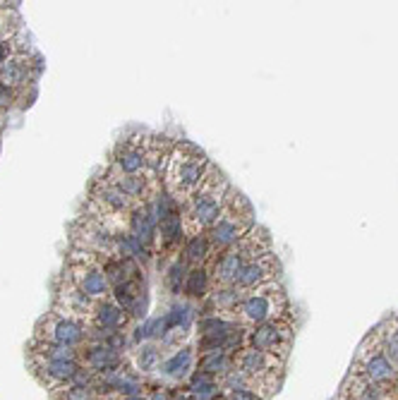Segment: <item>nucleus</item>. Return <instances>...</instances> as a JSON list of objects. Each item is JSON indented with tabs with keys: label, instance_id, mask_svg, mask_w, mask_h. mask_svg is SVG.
Wrapping results in <instances>:
<instances>
[{
	"label": "nucleus",
	"instance_id": "obj_32",
	"mask_svg": "<svg viewBox=\"0 0 398 400\" xmlns=\"http://www.w3.org/2000/svg\"><path fill=\"white\" fill-rule=\"evenodd\" d=\"M149 400H173V393L163 391V388H154V393L149 395Z\"/></svg>",
	"mask_w": 398,
	"mask_h": 400
},
{
	"label": "nucleus",
	"instance_id": "obj_24",
	"mask_svg": "<svg viewBox=\"0 0 398 400\" xmlns=\"http://www.w3.org/2000/svg\"><path fill=\"white\" fill-rule=\"evenodd\" d=\"M188 271H190V266L185 264V261L180 259H173L171 261V266L166 268V278H163V283H166V290L171 292L173 297H178V295H182V288H185V278H188Z\"/></svg>",
	"mask_w": 398,
	"mask_h": 400
},
{
	"label": "nucleus",
	"instance_id": "obj_31",
	"mask_svg": "<svg viewBox=\"0 0 398 400\" xmlns=\"http://www.w3.org/2000/svg\"><path fill=\"white\" fill-rule=\"evenodd\" d=\"M12 53H15V51H12V41L5 39V36H0V65L5 63Z\"/></svg>",
	"mask_w": 398,
	"mask_h": 400
},
{
	"label": "nucleus",
	"instance_id": "obj_6",
	"mask_svg": "<svg viewBox=\"0 0 398 400\" xmlns=\"http://www.w3.org/2000/svg\"><path fill=\"white\" fill-rule=\"evenodd\" d=\"M72 244L75 249H84L99 257H113L115 254V233L106 226V220L94 216H82L72 230Z\"/></svg>",
	"mask_w": 398,
	"mask_h": 400
},
{
	"label": "nucleus",
	"instance_id": "obj_22",
	"mask_svg": "<svg viewBox=\"0 0 398 400\" xmlns=\"http://www.w3.org/2000/svg\"><path fill=\"white\" fill-rule=\"evenodd\" d=\"M343 395L348 400H384V388L369 384L365 377H360L358 371H355L353 374V388L350 386H343Z\"/></svg>",
	"mask_w": 398,
	"mask_h": 400
},
{
	"label": "nucleus",
	"instance_id": "obj_30",
	"mask_svg": "<svg viewBox=\"0 0 398 400\" xmlns=\"http://www.w3.org/2000/svg\"><path fill=\"white\" fill-rule=\"evenodd\" d=\"M15 98H17V91H12V89H8V87H3V84H0V110L10 108Z\"/></svg>",
	"mask_w": 398,
	"mask_h": 400
},
{
	"label": "nucleus",
	"instance_id": "obj_29",
	"mask_svg": "<svg viewBox=\"0 0 398 400\" xmlns=\"http://www.w3.org/2000/svg\"><path fill=\"white\" fill-rule=\"evenodd\" d=\"M221 400H262L257 391H223Z\"/></svg>",
	"mask_w": 398,
	"mask_h": 400
},
{
	"label": "nucleus",
	"instance_id": "obj_17",
	"mask_svg": "<svg viewBox=\"0 0 398 400\" xmlns=\"http://www.w3.org/2000/svg\"><path fill=\"white\" fill-rule=\"evenodd\" d=\"M180 259L185 261L190 268L197 266H206L211 259V244L206 233L204 235H192L182 242V249H180Z\"/></svg>",
	"mask_w": 398,
	"mask_h": 400
},
{
	"label": "nucleus",
	"instance_id": "obj_28",
	"mask_svg": "<svg viewBox=\"0 0 398 400\" xmlns=\"http://www.w3.org/2000/svg\"><path fill=\"white\" fill-rule=\"evenodd\" d=\"M94 388L91 386H72L70 388H65L63 395H60V400H94Z\"/></svg>",
	"mask_w": 398,
	"mask_h": 400
},
{
	"label": "nucleus",
	"instance_id": "obj_4",
	"mask_svg": "<svg viewBox=\"0 0 398 400\" xmlns=\"http://www.w3.org/2000/svg\"><path fill=\"white\" fill-rule=\"evenodd\" d=\"M254 226L257 223H254V216H252L250 202L242 196V192L230 187L226 194V204H223V211H221L219 220L206 230V237H209V244H211V257H219L226 249H230Z\"/></svg>",
	"mask_w": 398,
	"mask_h": 400
},
{
	"label": "nucleus",
	"instance_id": "obj_11",
	"mask_svg": "<svg viewBox=\"0 0 398 400\" xmlns=\"http://www.w3.org/2000/svg\"><path fill=\"white\" fill-rule=\"evenodd\" d=\"M94 305L91 299L86 297L84 292L79 290L77 285L72 281H67L63 276V281H60V288L55 292V314H60V316H70V319H77L82 321V316H91L94 312Z\"/></svg>",
	"mask_w": 398,
	"mask_h": 400
},
{
	"label": "nucleus",
	"instance_id": "obj_33",
	"mask_svg": "<svg viewBox=\"0 0 398 400\" xmlns=\"http://www.w3.org/2000/svg\"><path fill=\"white\" fill-rule=\"evenodd\" d=\"M123 400H149V395H142V393H134V395H125Z\"/></svg>",
	"mask_w": 398,
	"mask_h": 400
},
{
	"label": "nucleus",
	"instance_id": "obj_12",
	"mask_svg": "<svg viewBox=\"0 0 398 400\" xmlns=\"http://www.w3.org/2000/svg\"><path fill=\"white\" fill-rule=\"evenodd\" d=\"M283 360L273 357L269 353H262L257 347H250L245 345L242 350L235 353V367H240L245 374H250L252 379H257L259 384L266 381V377L276 374V369H281Z\"/></svg>",
	"mask_w": 398,
	"mask_h": 400
},
{
	"label": "nucleus",
	"instance_id": "obj_14",
	"mask_svg": "<svg viewBox=\"0 0 398 400\" xmlns=\"http://www.w3.org/2000/svg\"><path fill=\"white\" fill-rule=\"evenodd\" d=\"M27 82H32V63L27 53H12L0 65V84L12 91H19L27 87Z\"/></svg>",
	"mask_w": 398,
	"mask_h": 400
},
{
	"label": "nucleus",
	"instance_id": "obj_1",
	"mask_svg": "<svg viewBox=\"0 0 398 400\" xmlns=\"http://www.w3.org/2000/svg\"><path fill=\"white\" fill-rule=\"evenodd\" d=\"M209 168H211L209 156L197 144L185 139L175 141L171 158H168V165L163 170V178H161L163 189L182 206L192 196V192H197L199 185L206 180Z\"/></svg>",
	"mask_w": 398,
	"mask_h": 400
},
{
	"label": "nucleus",
	"instance_id": "obj_21",
	"mask_svg": "<svg viewBox=\"0 0 398 400\" xmlns=\"http://www.w3.org/2000/svg\"><path fill=\"white\" fill-rule=\"evenodd\" d=\"M39 369L43 371V377L55 381V384H72V379L77 377V371L82 369V362L79 360H67V362L41 360Z\"/></svg>",
	"mask_w": 398,
	"mask_h": 400
},
{
	"label": "nucleus",
	"instance_id": "obj_20",
	"mask_svg": "<svg viewBox=\"0 0 398 400\" xmlns=\"http://www.w3.org/2000/svg\"><path fill=\"white\" fill-rule=\"evenodd\" d=\"M235 367V355H230L228 350H211V353H202L197 360V369H202L211 377L221 379L228 369Z\"/></svg>",
	"mask_w": 398,
	"mask_h": 400
},
{
	"label": "nucleus",
	"instance_id": "obj_7",
	"mask_svg": "<svg viewBox=\"0 0 398 400\" xmlns=\"http://www.w3.org/2000/svg\"><path fill=\"white\" fill-rule=\"evenodd\" d=\"M290 340H293V326H290V321L286 316L259 323V326L247 331V345L257 347L262 353L273 355V357L278 355V360H286Z\"/></svg>",
	"mask_w": 398,
	"mask_h": 400
},
{
	"label": "nucleus",
	"instance_id": "obj_8",
	"mask_svg": "<svg viewBox=\"0 0 398 400\" xmlns=\"http://www.w3.org/2000/svg\"><path fill=\"white\" fill-rule=\"evenodd\" d=\"M36 340L77 347L79 343L86 340V326L82 321H77V319L60 316V314L53 312V314H48L46 319H41L39 331H36Z\"/></svg>",
	"mask_w": 398,
	"mask_h": 400
},
{
	"label": "nucleus",
	"instance_id": "obj_26",
	"mask_svg": "<svg viewBox=\"0 0 398 400\" xmlns=\"http://www.w3.org/2000/svg\"><path fill=\"white\" fill-rule=\"evenodd\" d=\"M158 367H161V350H158V345H154V343L139 345V350H137V369L147 374V371H156Z\"/></svg>",
	"mask_w": 398,
	"mask_h": 400
},
{
	"label": "nucleus",
	"instance_id": "obj_2",
	"mask_svg": "<svg viewBox=\"0 0 398 400\" xmlns=\"http://www.w3.org/2000/svg\"><path fill=\"white\" fill-rule=\"evenodd\" d=\"M230 185H228L226 175L219 170V165L211 163L206 180L199 185L197 192H192L185 204L180 206L182 211V223H185V235H204L216 220H219L223 204H226V194Z\"/></svg>",
	"mask_w": 398,
	"mask_h": 400
},
{
	"label": "nucleus",
	"instance_id": "obj_25",
	"mask_svg": "<svg viewBox=\"0 0 398 400\" xmlns=\"http://www.w3.org/2000/svg\"><path fill=\"white\" fill-rule=\"evenodd\" d=\"M377 338H379V347H382V353L386 355V360H389L393 367H398V316L391 319L389 329L379 331Z\"/></svg>",
	"mask_w": 398,
	"mask_h": 400
},
{
	"label": "nucleus",
	"instance_id": "obj_13",
	"mask_svg": "<svg viewBox=\"0 0 398 400\" xmlns=\"http://www.w3.org/2000/svg\"><path fill=\"white\" fill-rule=\"evenodd\" d=\"M358 374L365 377L369 384L382 386V388H386L389 384H396V377H398L396 367L386 360V355L382 353V347H377L372 355H367Z\"/></svg>",
	"mask_w": 398,
	"mask_h": 400
},
{
	"label": "nucleus",
	"instance_id": "obj_19",
	"mask_svg": "<svg viewBox=\"0 0 398 400\" xmlns=\"http://www.w3.org/2000/svg\"><path fill=\"white\" fill-rule=\"evenodd\" d=\"M211 292V271L209 266H197L188 271V278H185V288H182V295L190 299V302H202L206 295Z\"/></svg>",
	"mask_w": 398,
	"mask_h": 400
},
{
	"label": "nucleus",
	"instance_id": "obj_27",
	"mask_svg": "<svg viewBox=\"0 0 398 400\" xmlns=\"http://www.w3.org/2000/svg\"><path fill=\"white\" fill-rule=\"evenodd\" d=\"M219 384V379L211 377V374H206V371H202V369H195L192 374L188 377V386H185V393H190V395H197V393L206 391L209 386Z\"/></svg>",
	"mask_w": 398,
	"mask_h": 400
},
{
	"label": "nucleus",
	"instance_id": "obj_23",
	"mask_svg": "<svg viewBox=\"0 0 398 400\" xmlns=\"http://www.w3.org/2000/svg\"><path fill=\"white\" fill-rule=\"evenodd\" d=\"M34 353L39 355L41 360H48V362L79 360L77 347L60 345V343H46V340H36V343H34Z\"/></svg>",
	"mask_w": 398,
	"mask_h": 400
},
{
	"label": "nucleus",
	"instance_id": "obj_15",
	"mask_svg": "<svg viewBox=\"0 0 398 400\" xmlns=\"http://www.w3.org/2000/svg\"><path fill=\"white\" fill-rule=\"evenodd\" d=\"M91 319H94V326L99 331H123L130 321V314L123 312L110 297H106L94 305Z\"/></svg>",
	"mask_w": 398,
	"mask_h": 400
},
{
	"label": "nucleus",
	"instance_id": "obj_10",
	"mask_svg": "<svg viewBox=\"0 0 398 400\" xmlns=\"http://www.w3.org/2000/svg\"><path fill=\"white\" fill-rule=\"evenodd\" d=\"M147 137L142 139H120L110 156V168L120 175L147 173Z\"/></svg>",
	"mask_w": 398,
	"mask_h": 400
},
{
	"label": "nucleus",
	"instance_id": "obj_16",
	"mask_svg": "<svg viewBox=\"0 0 398 400\" xmlns=\"http://www.w3.org/2000/svg\"><path fill=\"white\" fill-rule=\"evenodd\" d=\"M82 360L89 367V371H96V374H103V371H110L123 364V355L108 347L106 343H94V345L86 347V353H82Z\"/></svg>",
	"mask_w": 398,
	"mask_h": 400
},
{
	"label": "nucleus",
	"instance_id": "obj_18",
	"mask_svg": "<svg viewBox=\"0 0 398 400\" xmlns=\"http://www.w3.org/2000/svg\"><path fill=\"white\" fill-rule=\"evenodd\" d=\"M192 362H195V347L192 345H180L168 360L161 362V374L171 379H185L192 371Z\"/></svg>",
	"mask_w": 398,
	"mask_h": 400
},
{
	"label": "nucleus",
	"instance_id": "obj_5",
	"mask_svg": "<svg viewBox=\"0 0 398 400\" xmlns=\"http://www.w3.org/2000/svg\"><path fill=\"white\" fill-rule=\"evenodd\" d=\"M288 312V297L278 281L266 283L257 290L245 292L240 305L235 309V319L242 329H254L259 323L273 321V319H283Z\"/></svg>",
	"mask_w": 398,
	"mask_h": 400
},
{
	"label": "nucleus",
	"instance_id": "obj_3",
	"mask_svg": "<svg viewBox=\"0 0 398 400\" xmlns=\"http://www.w3.org/2000/svg\"><path fill=\"white\" fill-rule=\"evenodd\" d=\"M266 252H271V240H269L264 228L254 226L240 242H235L230 249L209 259L206 266L211 271V288H233V283L240 276L242 266L247 261L266 254Z\"/></svg>",
	"mask_w": 398,
	"mask_h": 400
},
{
	"label": "nucleus",
	"instance_id": "obj_9",
	"mask_svg": "<svg viewBox=\"0 0 398 400\" xmlns=\"http://www.w3.org/2000/svg\"><path fill=\"white\" fill-rule=\"evenodd\" d=\"M278 271H281V266H278L276 254H273V252H266V254L247 261V264L242 266L240 276H238L233 283V288L245 295V292L257 290V288L266 285V283H273L278 278Z\"/></svg>",
	"mask_w": 398,
	"mask_h": 400
}]
</instances>
